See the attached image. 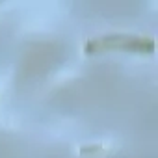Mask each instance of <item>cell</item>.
Listing matches in <instances>:
<instances>
[{"instance_id":"1","label":"cell","mask_w":158,"mask_h":158,"mask_svg":"<svg viewBox=\"0 0 158 158\" xmlns=\"http://www.w3.org/2000/svg\"><path fill=\"white\" fill-rule=\"evenodd\" d=\"M99 149H101V145H88V147H82L80 152L82 154H88V152H97Z\"/></svg>"}]
</instances>
